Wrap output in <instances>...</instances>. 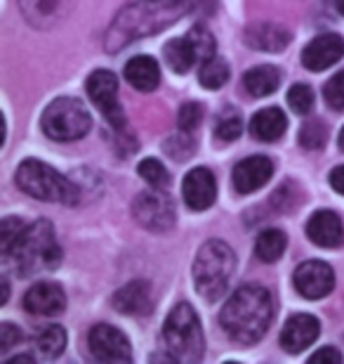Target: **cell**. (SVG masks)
Listing matches in <instances>:
<instances>
[{
  "mask_svg": "<svg viewBox=\"0 0 344 364\" xmlns=\"http://www.w3.org/2000/svg\"><path fill=\"white\" fill-rule=\"evenodd\" d=\"M21 331L17 329L14 324H10V322H3L0 324V353H7V350H12L14 346H19L21 343Z\"/></svg>",
  "mask_w": 344,
  "mask_h": 364,
  "instance_id": "obj_36",
  "label": "cell"
},
{
  "mask_svg": "<svg viewBox=\"0 0 344 364\" xmlns=\"http://www.w3.org/2000/svg\"><path fill=\"white\" fill-rule=\"evenodd\" d=\"M35 348H38V353L48 360L60 358L64 353V348H67V331L57 324L45 326V329L35 336Z\"/></svg>",
  "mask_w": 344,
  "mask_h": 364,
  "instance_id": "obj_26",
  "label": "cell"
},
{
  "mask_svg": "<svg viewBox=\"0 0 344 364\" xmlns=\"http://www.w3.org/2000/svg\"><path fill=\"white\" fill-rule=\"evenodd\" d=\"M285 128H288V119L278 107L260 109L250 119V135L262 142H276L278 137H283Z\"/></svg>",
  "mask_w": 344,
  "mask_h": 364,
  "instance_id": "obj_22",
  "label": "cell"
},
{
  "mask_svg": "<svg viewBox=\"0 0 344 364\" xmlns=\"http://www.w3.org/2000/svg\"><path fill=\"white\" fill-rule=\"evenodd\" d=\"M331 185L335 192H340L344 196V166H338V168L331 173Z\"/></svg>",
  "mask_w": 344,
  "mask_h": 364,
  "instance_id": "obj_38",
  "label": "cell"
},
{
  "mask_svg": "<svg viewBox=\"0 0 344 364\" xmlns=\"http://www.w3.org/2000/svg\"><path fill=\"white\" fill-rule=\"evenodd\" d=\"M163 55H165L167 67H170L174 74H187V71L194 69L196 62H201V57L196 53L194 43L189 41V36H184V38H172L163 48Z\"/></svg>",
  "mask_w": 344,
  "mask_h": 364,
  "instance_id": "obj_23",
  "label": "cell"
},
{
  "mask_svg": "<svg viewBox=\"0 0 344 364\" xmlns=\"http://www.w3.org/2000/svg\"><path fill=\"white\" fill-rule=\"evenodd\" d=\"M292 284H295L299 296L309 298V301H318L335 289V272L323 260H306L292 274Z\"/></svg>",
  "mask_w": 344,
  "mask_h": 364,
  "instance_id": "obj_11",
  "label": "cell"
},
{
  "mask_svg": "<svg viewBox=\"0 0 344 364\" xmlns=\"http://www.w3.org/2000/svg\"><path fill=\"white\" fill-rule=\"evenodd\" d=\"M243 85L253 97H267V95L276 92L278 85H281V71L272 67V64H262V67L248 71L243 76Z\"/></svg>",
  "mask_w": 344,
  "mask_h": 364,
  "instance_id": "obj_24",
  "label": "cell"
},
{
  "mask_svg": "<svg viewBox=\"0 0 344 364\" xmlns=\"http://www.w3.org/2000/svg\"><path fill=\"white\" fill-rule=\"evenodd\" d=\"M5 258H12L21 277H31L35 272L57 270L62 263V249L57 244L52 223L38 220L24 228L19 239L14 242L12 251Z\"/></svg>",
  "mask_w": 344,
  "mask_h": 364,
  "instance_id": "obj_3",
  "label": "cell"
},
{
  "mask_svg": "<svg viewBox=\"0 0 344 364\" xmlns=\"http://www.w3.org/2000/svg\"><path fill=\"white\" fill-rule=\"evenodd\" d=\"M288 105L295 114L306 116L314 109V90L304 83L292 85V88L288 90Z\"/></svg>",
  "mask_w": 344,
  "mask_h": 364,
  "instance_id": "obj_31",
  "label": "cell"
},
{
  "mask_svg": "<svg viewBox=\"0 0 344 364\" xmlns=\"http://www.w3.org/2000/svg\"><path fill=\"white\" fill-rule=\"evenodd\" d=\"M323 97L331 109H335V112H344V71L335 74L331 81L326 83Z\"/></svg>",
  "mask_w": 344,
  "mask_h": 364,
  "instance_id": "obj_35",
  "label": "cell"
},
{
  "mask_svg": "<svg viewBox=\"0 0 344 364\" xmlns=\"http://www.w3.org/2000/svg\"><path fill=\"white\" fill-rule=\"evenodd\" d=\"M17 187L24 194L33 196V199L50 201V203H64V206H76L80 199V189L73 182L55 171L52 166L35 161V159H26L17 168Z\"/></svg>",
  "mask_w": 344,
  "mask_h": 364,
  "instance_id": "obj_5",
  "label": "cell"
},
{
  "mask_svg": "<svg viewBox=\"0 0 344 364\" xmlns=\"http://www.w3.org/2000/svg\"><path fill=\"white\" fill-rule=\"evenodd\" d=\"M163 338L170 360L174 362H199L203 358V350H206L201 319L189 303H179L170 310L163 326Z\"/></svg>",
  "mask_w": 344,
  "mask_h": 364,
  "instance_id": "obj_6",
  "label": "cell"
},
{
  "mask_svg": "<svg viewBox=\"0 0 344 364\" xmlns=\"http://www.w3.org/2000/svg\"><path fill=\"white\" fill-rule=\"evenodd\" d=\"M233 272H236V253L231 251V246L222 239L206 242L194 260V284L199 296L208 303L219 301L229 289Z\"/></svg>",
  "mask_w": 344,
  "mask_h": 364,
  "instance_id": "obj_4",
  "label": "cell"
},
{
  "mask_svg": "<svg viewBox=\"0 0 344 364\" xmlns=\"http://www.w3.org/2000/svg\"><path fill=\"white\" fill-rule=\"evenodd\" d=\"M240 133H243V121H240V114L233 107H226L222 114L217 116L215 123V135L219 142H233L238 140Z\"/></svg>",
  "mask_w": 344,
  "mask_h": 364,
  "instance_id": "obj_28",
  "label": "cell"
},
{
  "mask_svg": "<svg viewBox=\"0 0 344 364\" xmlns=\"http://www.w3.org/2000/svg\"><path fill=\"white\" fill-rule=\"evenodd\" d=\"M328 130L321 121H306L304 128L299 130V144L306 149H321L326 144Z\"/></svg>",
  "mask_w": 344,
  "mask_h": 364,
  "instance_id": "obj_33",
  "label": "cell"
},
{
  "mask_svg": "<svg viewBox=\"0 0 344 364\" xmlns=\"http://www.w3.org/2000/svg\"><path fill=\"white\" fill-rule=\"evenodd\" d=\"M87 346L94 360L99 362H130L133 360V348L128 336L111 324H97L87 333Z\"/></svg>",
  "mask_w": 344,
  "mask_h": 364,
  "instance_id": "obj_10",
  "label": "cell"
},
{
  "mask_svg": "<svg viewBox=\"0 0 344 364\" xmlns=\"http://www.w3.org/2000/svg\"><path fill=\"white\" fill-rule=\"evenodd\" d=\"M272 176H274V164L267 156L255 154L236 164L231 180H233V189L238 194H250L257 192L260 187H265L272 180Z\"/></svg>",
  "mask_w": 344,
  "mask_h": 364,
  "instance_id": "obj_17",
  "label": "cell"
},
{
  "mask_svg": "<svg viewBox=\"0 0 344 364\" xmlns=\"http://www.w3.org/2000/svg\"><path fill=\"white\" fill-rule=\"evenodd\" d=\"M338 144H340V149L344 151V128L340 130V137H338Z\"/></svg>",
  "mask_w": 344,
  "mask_h": 364,
  "instance_id": "obj_41",
  "label": "cell"
},
{
  "mask_svg": "<svg viewBox=\"0 0 344 364\" xmlns=\"http://www.w3.org/2000/svg\"><path fill=\"white\" fill-rule=\"evenodd\" d=\"M306 237L321 249H340L344 246V223L335 210H316L306 223Z\"/></svg>",
  "mask_w": 344,
  "mask_h": 364,
  "instance_id": "obj_18",
  "label": "cell"
},
{
  "mask_svg": "<svg viewBox=\"0 0 344 364\" xmlns=\"http://www.w3.org/2000/svg\"><path fill=\"white\" fill-rule=\"evenodd\" d=\"M113 308L123 315H149L153 310V289L149 282L137 279L121 287L111 298Z\"/></svg>",
  "mask_w": 344,
  "mask_h": 364,
  "instance_id": "obj_19",
  "label": "cell"
},
{
  "mask_svg": "<svg viewBox=\"0 0 344 364\" xmlns=\"http://www.w3.org/2000/svg\"><path fill=\"white\" fill-rule=\"evenodd\" d=\"M338 10H340V12L344 14V0H338Z\"/></svg>",
  "mask_w": 344,
  "mask_h": 364,
  "instance_id": "obj_42",
  "label": "cell"
},
{
  "mask_svg": "<svg viewBox=\"0 0 344 364\" xmlns=\"http://www.w3.org/2000/svg\"><path fill=\"white\" fill-rule=\"evenodd\" d=\"M274 319V296L260 284L236 289L219 312V324L226 336L240 346H253L265 338Z\"/></svg>",
  "mask_w": 344,
  "mask_h": 364,
  "instance_id": "obj_1",
  "label": "cell"
},
{
  "mask_svg": "<svg viewBox=\"0 0 344 364\" xmlns=\"http://www.w3.org/2000/svg\"><path fill=\"white\" fill-rule=\"evenodd\" d=\"M7 296H10V284H7V279H3V298H0V303H7Z\"/></svg>",
  "mask_w": 344,
  "mask_h": 364,
  "instance_id": "obj_40",
  "label": "cell"
},
{
  "mask_svg": "<svg viewBox=\"0 0 344 364\" xmlns=\"http://www.w3.org/2000/svg\"><path fill=\"white\" fill-rule=\"evenodd\" d=\"M19 362H33V358H31V355H19V358L7 360V364H19Z\"/></svg>",
  "mask_w": 344,
  "mask_h": 364,
  "instance_id": "obj_39",
  "label": "cell"
},
{
  "mask_svg": "<svg viewBox=\"0 0 344 364\" xmlns=\"http://www.w3.org/2000/svg\"><path fill=\"white\" fill-rule=\"evenodd\" d=\"M26 225L19 220V218H5L3 225H0V249H3V256L12 251L14 242L19 239V235L24 232Z\"/></svg>",
  "mask_w": 344,
  "mask_h": 364,
  "instance_id": "obj_34",
  "label": "cell"
},
{
  "mask_svg": "<svg viewBox=\"0 0 344 364\" xmlns=\"http://www.w3.org/2000/svg\"><path fill=\"white\" fill-rule=\"evenodd\" d=\"M87 95L94 102V107L104 114V119L111 123L116 130L126 128V114H123V107L118 102V81H116V74L109 69H97L87 76Z\"/></svg>",
  "mask_w": 344,
  "mask_h": 364,
  "instance_id": "obj_8",
  "label": "cell"
},
{
  "mask_svg": "<svg viewBox=\"0 0 344 364\" xmlns=\"http://www.w3.org/2000/svg\"><path fill=\"white\" fill-rule=\"evenodd\" d=\"M187 36H189V41L194 43V48H196V53H199L201 62H208L210 57H215V50H217V46H215V36H212L206 26H203V24H196Z\"/></svg>",
  "mask_w": 344,
  "mask_h": 364,
  "instance_id": "obj_30",
  "label": "cell"
},
{
  "mask_svg": "<svg viewBox=\"0 0 344 364\" xmlns=\"http://www.w3.org/2000/svg\"><path fill=\"white\" fill-rule=\"evenodd\" d=\"M285 246H288L285 232L272 228V230L260 232L257 242H255V253H257V258L262 263H276V260L285 253Z\"/></svg>",
  "mask_w": 344,
  "mask_h": 364,
  "instance_id": "obj_25",
  "label": "cell"
},
{
  "mask_svg": "<svg viewBox=\"0 0 344 364\" xmlns=\"http://www.w3.org/2000/svg\"><path fill=\"white\" fill-rule=\"evenodd\" d=\"M126 81L142 92H151L160 83V67L149 55H137L126 64Z\"/></svg>",
  "mask_w": 344,
  "mask_h": 364,
  "instance_id": "obj_21",
  "label": "cell"
},
{
  "mask_svg": "<svg viewBox=\"0 0 344 364\" xmlns=\"http://www.w3.org/2000/svg\"><path fill=\"white\" fill-rule=\"evenodd\" d=\"M40 126L50 140L73 142L80 140L92 128V116L83 107V102L73 97H57L45 107Z\"/></svg>",
  "mask_w": 344,
  "mask_h": 364,
  "instance_id": "obj_7",
  "label": "cell"
},
{
  "mask_svg": "<svg viewBox=\"0 0 344 364\" xmlns=\"http://www.w3.org/2000/svg\"><path fill=\"white\" fill-rule=\"evenodd\" d=\"M137 173L153 189H167V185H170V176H167L165 166L158 159H144V161H139Z\"/></svg>",
  "mask_w": 344,
  "mask_h": 364,
  "instance_id": "obj_29",
  "label": "cell"
},
{
  "mask_svg": "<svg viewBox=\"0 0 344 364\" xmlns=\"http://www.w3.org/2000/svg\"><path fill=\"white\" fill-rule=\"evenodd\" d=\"M203 116H206V112H203V107L199 102H187V105H182V109H179L177 126L182 133H194V130L203 123Z\"/></svg>",
  "mask_w": 344,
  "mask_h": 364,
  "instance_id": "obj_32",
  "label": "cell"
},
{
  "mask_svg": "<svg viewBox=\"0 0 344 364\" xmlns=\"http://www.w3.org/2000/svg\"><path fill=\"white\" fill-rule=\"evenodd\" d=\"M290 31L281 24H253L245 28V43L260 53H281L288 48Z\"/></svg>",
  "mask_w": 344,
  "mask_h": 364,
  "instance_id": "obj_20",
  "label": "cell"
},
{
  "mask_svg": "<svg viewBox=\"0 0 344 364\" xmlns=\"http://www.w3.org/2000/svg\"><path fill=\"white\" fill-rule=\"evenodd\" d=\"M133 215L142 228L151 232H165L174 225V203L165 189H153L142 192L133 203Z\"/></svg>",
  "mask_w": 344,
  "mask_h": 364,
  "instance_id": "obj_9",
  "label": "cell"
},
{
  "mask_svg": "<svg viewBox=\"0 0 344 364\" xmlns=\"http://www.w3.org/2000/svg\"><path fill=\"white\" fill-rule=\"evenodd\" d=\"M311 364H316V362H331V364H340L342 362V353L340 350H335L333 346H328V348H321L318 353H314L311 358H309Z\"/></svg>",
  "mask_w": 344,
  "mask_h": 364,
  "instance_id": "obj_37",
  "label": "cell"
},
{
  "mask_svg": "<svg viewBox=\"0 0 344 364\" xmlns=\"http://www.w3.org/2000/svg\"><path fill=\"white\" fill-rule=\"evenodd\" d=\"M344 57V38L340 33H323L302 50V64L309 71H326Z\"/></svg>",
  "mask_w": 344,
  "mask_h": 364,
  "instance_id": "obj_16",
  "label": "cell"
},
{
  "mask_svg": "<svg viewBox=\"0 0 344 364\" xmlns=\"http://www.w3.org/2000/svg\"><path fill=\"white\" fill-rule=\"evenodd\" d=\"M229 64L219 57H210L208 62H203L201 67V74H199V81L206 90H219L222 85L229 81Z\"/></svg>",
  "mask_w": 344,
  "mask_h": 364,
  "instance_id": "obj_27",
  "label": "cell"
},
{
  "mask_svg": "<svg viewBox=\"0 0 344 364\" xmlns=\"http://www.w3.org/2000/svg\"><path fill=\"white\" fill-rule=\"evenodd\" d=\"M182 194H184V203L192 210H206L217 199V180L212 176V171L199 168L189 171L182 182Z\"/></svg>",
  "mask_w": 344,
  "mask_h": 364,
  "instance_id": "obj_14",
  "label": "cell"
},
{
  "mask_svg": "<svg viewBox=\"0 0 344 364\" xmlns=\"http://www.w3.org/2000/svg\"><path fill=\"white\" fill-rule=\"evenodd\" d=\"M76 0H19L24 19L35 28H52L71 14Z\"/></svg>",
  "mask_w": 344,
  "mask_h": 364,
  "instance_id": "obj_13",
  "label": "cell"
},
{
  "mask_svg": "<svg viewBox=\"0 0 344 364\" xmlns=\"http://www.w3.org/2000/svg\"><path fill=\"white\" fill-rule=\"evenodd\" d=\"M24 310L38 317H57L67 310V294L60 284L38 282L24 294Z\"/></svg>",
  "mask_w": 344,
  "mask_h": 364,
  "instance_id": "obj_12",
  "label": "cell"
},
{
  "mask_svg": "<svg viewBox=\"0 0 344 364\" xmlns=\"http://www.w3.org/2000/svg\"><path fill=\"white\" fill-rule=\"evenodd\" d=\"M318 333H321L318 319L314 315H306V312H299V315H292L288 322H285L281 331V348L285 353L297 355L306 350V348L318 338Z\"/></svg>",
  "mask_w": 344,
  "mask_h": 364,
  "instance_id": "obj_15",
  "label": "cell"
},
{
  "mask_svg": "<svg viewBox=\"0 0 344 364\" xmlns=\"http://www.w3.org/2000/svg\"><path fill=\"white\" fill-rule=\"evenodd\" d=\"M192 12V0H146L144 3H135L123 7L118 17L106 31V50L109 53H118L126 48L130 41L144 38V36H153L163 28L172 26L174 21L182 19L184 14Z\"/></svg>",
  "mask_w": 344,
  "mask_h": 364,
  "instance_id": "obj_2",
  "label": "cell"
}]
</instances>
